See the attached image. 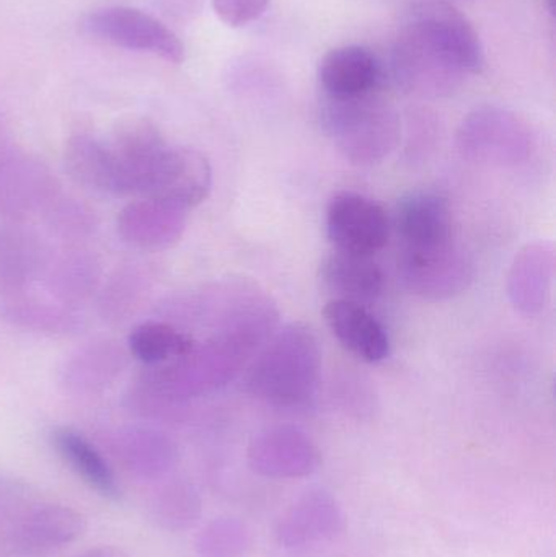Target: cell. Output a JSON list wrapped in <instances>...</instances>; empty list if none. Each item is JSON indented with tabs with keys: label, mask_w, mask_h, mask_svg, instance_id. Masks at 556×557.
I'll return each instance as SVG.
<instances>
[{
	"label": "cell",
	"mask_w": 556,
	"mask_h": 557,
	"mask_svg": "<svg viewBox=\"0 0 556 557\" xmlns=\"http://www.w3.org/2000/svg\"><path fill=\"white\" fill-rule=\"evenodd\" d=\"M398 81L415 90L440 91L464 72L485 65L482 41L464 13L446 2L415 7L397 49Z\"/></svg>",
	"instance_id": "1"
},
{
	"label": "cell",
	"mask_w": 556,
	"mask_h": 557,
	"mask_svg": "<svg viewBox=\"0 0 556 557\" xmlns=\"http://www.w3.org/2000/svg\"><path fill=\"white\" fill-rule=\"evenodd\" d=\"M322 352L310 327L291 323L277 331L248 370L247 389L274 408H302L319 386Z\"/></svg>",
	"instance_id": "2"
},
{
	"label": "cell",
	"mask_w": 556,
	"mask_h": 557,
	"mask_svg": "<svg viewBox=\"0 0 556 557\" xmlns=\"http://www.w3.org/2000/svg\"><path fill=\"white\" fill-rule=\"evenodd\" d=\"M322 124L336 149L355 165L381 163L400 136L397 114L372 94L349 98L325 95Z\"/></svg>",
	"instance_id": "3"
},
{
	"label": "cell",
	"mask_w": 556,
	"mask_h": 557,
	"mask_svg": "<svg viewBox=\"0 0 556 557\" xmlns=\"http://www.w3.org/2000/svg\"><path fill=\"white\" fill-rule=\"evenodd\" d=\"M457 146L469 160L485 165L516 166L534 152V137L528 124L499 108H482L464 120Z\"/></svg>",
	"instance_id": "4"
},
{
	"label": "cell",
	"mask_w": 556,
	"mask_h": 557,
	"mask_svg": "<svg viewBox=\"0 0 556 557\" xmlns=\"http://www.w3.org/2000/svg\"><path fill=\"white\" fill-rule=\"evenodd\" d=\"M84 35L129 51L149 52L180 64L185 59V46L162 22L143 10L131 7H104L82 18Z\"/></svg>",
	"instance_id": "5"
},
{
	"label": "cell",
	"mask_w": 556,
	"mask_h": 557,
	"mask_svg": "<svg viewBox=\"0 0 556 557\" xmlns=\"http://www.w3.org/2000/svg\"><path fill=\"white\" fill-rule=\"evenodd\" d=\"M398 274L411 294L424 300H447L466 292L475 271L469 255L456 244L401 250Z\"/></svg>",
	"instance_id": "6"
},
{
	"label": "cell",
	"mask_w": 556,
	"mask_h": 557,
	"mask_svg": "<svg viewBox=\"0 0 556 557\" xmlns=\"http://www.w3.org/2000/svg\"><path fill=\"white\" fill-rule=\"evenodd\" d=\"M211 185V165L202 153L165 147L150 169L143 193L159 205L182 211L201 205Z\"/></svg>",
	"instance_id": "7"
},
{
	"label": "cell",
	"mask_w": 556,
	"mask_h": 557,
	"mask_svg": "<svg viewBox=\"0 0 556 557\" xmlns=\"http://www.w3.org/2000/svg\"><path fill=\"white\" fill-rule=\"evenodd\" d=\"M326 234L336 250L372 257L387 245L391 224L378 202L345 191L330 201Z\"/></svg>",
	"instance_id": "8"
},
{
	"label": "cell",
	"mask_w": 556,
	"mask_h": 557,
	"mask_svg": "<svg viewBox=\"0 0 556 557\" xmlns=\"http://www.w3.org/2000/svg\"><path fill=\"white\" fill-rule=\"evenodd\" d=\"M248 461L258 474L271 480L310 476L320 467V451L309 435L293 425L264 429L248 447Z\"/></svg>",
	"instance_id": "9"
},
{
	"label": "cell",
	"mask_w": 556,
	"mask_h": 557,
	"mask_svg": "<svg viewBox=\"0 0 556 557\" xmlns=\"http://www.w3.org/2000/svg\"><path fill=\"white\" fill-rule=\"evenodd\" d=\"M87 530L84 513L62 504H45L23 513L10 530V545L23 556L51 555L77 542Z\"/></svg>",
	"instance_id": "10"
},
{
	"label": "cell",
	"mask_w": 556,
	"mask_h": 557,
	"mask_svg": "<svg viewBox=\"0 0 556 557\" xmlns=\"http://www.w3.org/2000/svg\"><path fill=\"white\" fill-rule=\"evenodd\" d=\"M342 507L325 490H310L284 513L277 525V542L286 548L329 542L343 530Z\"/></svg>",
	"instance_id": "11"
},
{
	"label": "cell",
	"mask_w": 556,
	"mask_h": 557,
	"mask_svg": "<svg viewBox=\"0 0 556 557\" xmlns=\"http://www.w3.org/2000/svg\"><path fill=\"white\" fill-rule=\"evenodd\" d=\"M395 225L401 250L437 247L454 240L449 202L436 193L418 191L405 196L398 202Z\"/></svg>",
	"instance_id": "12"
},
{
	"label": "cell",
	"mask_w": 556,
	"mask_h": 557,
	"mask_svg": "<svg viewBox=\"0 0 556 557\" xmlns=\"http://www.w3.org/2000/svg\"><path fill=\"white\" fill-rule=\"evenodd\" d=\"M323 317L333 336L359 359L369 363L387 359V331L365 305L332 298L323 308Z\"/></svg>",
	"instance_id": "13"
},
{
	"label": "cell",
	"mask_w": 556,
	"mask_h": 557,
	"mask_svg": "<svg viewBox=\"0 0 556 557\" xmlns=\"http://www.w3.org/2000/svg\"><path fill=\"white\" fill-rule=\"evenodd\" d=\"M323 285L338 300L366 305L378 300L384 290V273L372 257L335 250L320 264Z\"/></svg>",
	"instance_id": "14"
},
{
	"label": "cell",
	"mask_w": 556,
	"mask_h": 557,
	"mask_svg": "<svg viewBox=\"0 0 556 557\" xmlns=\"http://www.w3.org/2000/svg\"><path fill=\"white\" fill-rule=\"evenodd\" d=\"M319 77L329 97H361L378 88L381 67L369 49L362 46H343L332 49L323 58Z\"/></svg>",
	"instance_id": "15"
},
{
	"label": "cell",
	"mask_w": 556,
	"mask_h": 557,
	"mask_svg": "<svg viewBox=\"0 0 556 557\" xmlns=\"http://www.w3.org/2000/svg\"><path fill=\"white\" fill-rule=\"evenodd\" d=\"M51 444L64 463L104 499H121V487L116 474L98 448L81 432L71 428L52 431Z\"/></svg>",
	"instance_id": "16"
},
{
	"label": "cell",
	"mask_w": 556,
	"mask_h": 557,
	"mask_svg": "<svg viewBox=\"0 0 556 557\" xmlns=\"http://www.w3.org/2000/svg\"><path fill=\"white\" fill-rule=\"evenodd\" d=\"M554 268V251L545 245H532L516 258L509 274V295L519 310L535 313L545 307Z\"/></svg>",
	"instance_id": "17"
},
{
	"label": "cell",
	"mask_w": 556,
	"mask_h": 557,
	"mask_svg": "<svg viewBox=\"0 0 556 557\" xmlns=\"http://www.w3.org/2000/svg\"><path fill=\"white\" fill-rule=\"evenodd\" d=\"M118 458L134 476L156 480L169 473L175 465V445L156 432L137 431L123 435L118 442Z\"/></svg>",
	"instance_id": "18"
},
{
	"label": "cell",
	"mask_w": 556,
	"mask_h": 557,
	"mask_svg": "<svg viewBox=\"0 0 556 557\" xmlns=\"http://www.w3.org/2000/svg\"><path fill=\"white\" fill-rule=\"evenodd\" d=\"M150 512L160 529L166 532H185L201 519V496L188 481H172L153 497Z\"/></svg>",
	"instance_id": "19"
},
{
	"label": "cell",
	"mask_w": 556,
	"mask_h": 557,
	"mask_svg": "<svg viewBox=\"0 0 556 557\" xmlns=\"http://www.w3.org/2000/svg\"><path fill=\"white\" fill-rule=\"evenodd\" d=\"M131 352L146 363L182 359L195 349V341L188 334L166 323H144L129 336Z\"/></svg>",
	"instance_id": "20"
},
{
	"label": "cell",
	"mask_w": 556,
	"mask_h": 557,
	"mask_svg": "<svg viewBox=\"0 0 556 557\" xmlns=\"http://www.w3.org/2000/svg\"><path fill=\"white\" fill-rule=\"evenodd\" d=\"M248 546L247 527L232 517L212 520L196 540L199 557H245Z\"/></svg>",
	"instance_id": "21"
},
{
	"label": "cell",
	"mask_w": 556,
	"mask_h": 557,
	"mask_svg": "<svg viewBox=\"0 0 556 557\" xmlns=\"http://www.w3.org/2000/svg\"><path fill=\"white\" fill-rule=\"evenodd\" d=\"M270 0H212L215 15L232 28H240L260 18Z\"/></svg>",
	"instance_id": "22"
},
{
	"label": "cell",
	"mask_w": 556,
	"mask_h": 557,
	"mask_svg": "<svg viewBox=\"0 0 556 557\" xmlns=\"http://www.w3.org/2000/svg\"><path fill=\"white\" fill-rule=\"evenodd\" d=\"M74 557H129V555L124 549L118 548V546L103 545L87 549V552Z\"/></svg>",
	"instance_id": "23"
},
{
	"label": "cell",
	"mask_w": 556,
	"mask_h": 557,
	"mask_svg": "<svg viewBox=\"0 0 556 557\" xmlns=\"http://www.w3.org/2000/svg\"><path fill=\"white\" fill-rule=\"evenodd\" d=\"M2 496H3V490H2V486H0V500H2Z\"/></svg>",
	"instance_id": "24"
}]
</instances>
